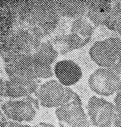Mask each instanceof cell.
<instances>
[{
    "label": "cell",
    "mask_w": 121,
    "mask_h": 127,
    "mask_svg": "<svg viewBox=\"0 0 121 127\" xmlns=\"http://www.w3.org/2000/svg\"><path fill=\"white\" fill-rule=\"evenodd\" d=\"M92 61L101 68H121L118 62L121 59V38L113 37L95 42L89 48Z\"/></svg>",
    "instance_id": "cell-1"
},
{
    "label": "cell",
    "mask_w": 121,
    "mask_h": 127,
    "mask_svg": "<svg viewBox=\"0 0 121 127\" xmlns=\"http://www.w3.org/2000/svg\"><path fill=\"white\" fill-rule=\"evenodd\" d=\"M76 93L58 80L52 79L41 84L34 95L41 106L56 109L70 101Z\"/></svg>",
    "instance_id": "cell-2"
},
{
    "label": "cell",
    "mask_w": 121,
    "mask_h": 127,
    "mask_svg": "<svg viewBox=\"0 0 121 127\" xmlns=\"http://www.w3.org/2000/svg\"><path fill=\"white\" fill-rule=\"evenodd\" d=\"M41 105L33 96L18 99H8L1 104V110L10 121L17 123L32 122Z\"/></svg>",
    "instance_id": "cell-3"
},
{
    "label": "cell",
    "mask_w": 121,
    "mask_h": 127,
    "mask_svg": "<svg viewBox=\"0 0 121 127\" xmlns=\"http://www.w3.org/2000/svg\"><path fill=\"white\" fill-rule=\"evenodd\" d=\"M121 68L100 67L88 79L90 89L96 95L109 96L121 91Z\"/></svg>",
    "instance_id": "cell-4"
},
{
    "label": "cell",
    "mask_w": 121,
    "mask_h": 127,
    "mask_svg": "<svg viewBox=\"0 0 121 127\" xmlns=\"http://www.w3.org/2000/svg\"><path fill=\"white\" fill-rule=\"evenodd\" d=\"M55 116L58 123L67 127H90L91 123L83 109L82 101L76 93L72 99L55 109Z\"/></svg>",
    "instance_id": "cell-5"
},
{
    "label": "cell",
    "mask_w": 121,
    "mask_h": 127,
    "mask_svg": "<svg viewBox=\"0 0 121 127\" xmlns=\"http://www.w3.org/2000/svg\"><path fill=\"white\" fill-rule=\"evenodd\" d=\"M87 115L91 123L96 127H111L117 115L114 104L97 96L90 97Z\"/></svg>",
    "instance_id": "cell-6"
},
{
    "label": "cell",
    "mask_w": 121,
    "mask_h": 127,
    "mask_svg": "<svg viewBox=\"0 0 121 127\" xmlns=\"http://www.w3.org/2000/svg\"><path fill=\"white\" fill-rule=\"evenodd\" d=\"M41 79L20 77L0 79V96L8 99L24 98L35 95L41 84Z\"/></svg>",
    "instance_id": "cell-7"
},
{
    "label": "cell",
    "mask_w": 121,
    "mask_h": 127,
    "mask_svg": "<svg viewBox=\"0 0 121 127\" xmlns=\"http://www.w3.org/2000/svg\"><path fill=\"white\" fill-rule=\"evenodd\" d=\"M53 70L57 80L61 84L69 87L78 83L83 76L80 66L68 59L57 62Z\"/></svg>",
    "instance_id": "cell-8"
},
{
    "label": "cell",
    "mask_w": 121,
    "mask_h": 127,
    "mask_svg": "<svg viewBox=\"0 0 121 127\" xmlns=\"http://www.w3.org/2000/svg\"><path fill=\"white\" fill-rule=\"evenodd\" d=\"M56 5L60 15L75 19L86 15L90 0L63 1Z\"/></svg>",
    "instance_id": "cell-9"
},
{
    "label": "cell",
    "mask_w": 121,
    "mask_h": 127,
    "mask_svg": "<svg viewBox=\"0 0 121 127\" xmlns=\"http://www.w3.org/2000/svg\"><path fill=\"white\" fill-rule=\"evenodd\" d=\"M32 55L36 64L42 66H51L56 61L58 55L49 41L41 43L40 45Z\"/></svg>",
    "instance_id": "cell-10"
},
{
    "label": "cell",
    "mask_w": 121,
    "mask_h": 127,
    "mask_svg": "<svg viewBox=\"0 0 121 127\" xmlns=\"http://www.w3.org/2000/svg\"><path fill=\"white\" fill-rule=\"evenodd\" d=\"M96 27L86 15L74 19L71 27V32L79 35L84 40L91 41Z\"/></svg>",
    "instance_id": "cell-11"
},
{
    "label": "cell",
    "mask_w": 121,
    "mask_h": 127,
    "mask_svg": "<svg viewBox=\"0 0 121 127\" xmlns=\"http://www.w3.org/2000/svg\"><path fill=\"white\" fill-rule=\"evenodd\" d=\"M65 40L70 52L82 49L91 42V41L84 40L77 34L73 32L67 35Z\"/></svg>",
    "instance_id": "cell-12"
},
{
    "label": "cell",
    "mask_w": 121,
    "mask_h": 127,
    "mask_svg": "<svg viewBox=\"0 0 121 127\" xmlns=\"http://www.w3.org/2000/svg\"><path fill=\"white\" fill-rule=\"evenodd\" d=\"M120 35L117 33L112 31L104 25H101L97 27L91 41L94 42L98 41H103L113 37H120Z\"/></svg>",
    "instance_id": "cell-13"
},
{
    "label": "cell",
    "mask_w": 121,
    "mask_h": 127,
    "mask_svg": "<svg viewBox=\"0 0 121 127\" xmlns=\"http://www.w3.org/2000/svg\"><path fill=\"white\" fill-rule=\"evenodd\" d=\"M112 7V1L90 0L89 9L100 13L108 15Z\"/></svg>",
    "instance_id": "cell-14"
},
{
    "label": "cell",
    "mask_w": 121,
    "mask_h": 127,
    "mask_svg": "<svg viewBox=\"0 0 121 127\" xmlns=\"http://www.w3.org/2000/svg\"><path fill=\"white\" fill-rule=\"evenodd\" d=\"M7 127H56L54 125L48 122H40L35 125H31L22 123L11 121Z\"/></svg>",
    "instance_id": "cell-15"
},
{
    "label": "cell",
    "mask_w": 121,
    "mask_h": 127,
    "mask_svg": "<svg viewBox=\"0 0 121 127\" xmlns=\"http://www.w3.org/2000/svg\"><path fill=\"white\" fill-rule=\"evenodd\" d=\"M11 121L1 110L0 115V127H7Z\"/></svg>",
    "instance_id": "cell-16"
},
{
    "label": "cell",
    "mask_w": 121,
    "mask_h": 127,
    "mask_svg": "<svg viewBox=\"0 0 121 127\" xmlns=\"http://www.w3.org/2000/svg\"><path fill=\"white\" fill-rule=\"evenodd\" d=\"M112 31L121 36V16L114 23Z\"/></svg>",
    "instance_id": "cell-17"
},
{
    "label": "cell",
    "mask_w": 121,
    "mask_h": 127,
    "mask_svg": "<svg viewBox=\"0 0 121 127\" xmlns=\"http://www.w3.org/2000/svg\"><path fill=\"white\" fill-rule=\"evenodd\" d=\"M58 124L59 127H67L66 126H65V125H63L62 124L59 123H58Z\"/></svg>",
    "instance_id": "cell-18"
}]
</instances>
